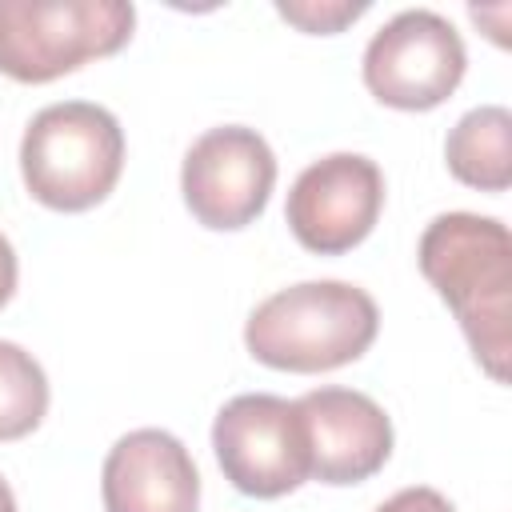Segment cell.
Returning a JSON list of instances; mask_svg holds the SVG:
<instances>
[{
  "instance_id": "obj_15",
  "label": "cell",
  "mask_w": 512,
  "mask_h": 512,
  "mask_svg": "<svg viewBox=\"0 0 512 512\" xmlns=\"http://www.w3.org/2000/svg\"><path fill=\"white\" fill-rule=\"evenodd\" d=\"M12 292H16V252H12L8 236L0 232V308L12 300Z\"/></svg>"
},
{
  "instance_id": "obj_1",
  "label": "cell",
  "mask_w": 512,
  "mask_h": 512,
  "mask_svg": "<svg viewBox=\"0 0 512 512\" xmlns=\"http://www.w3.org/2000/svg\"><path fill=\"white\" fill-rule=\"evenodd\" d=\"M420 272L456 312L480 368L508 380L512 320V236L496 216L444 212L420 236Z\"/></svg>"
},
{
  "instance_id": "obj_11",
  "label": "cell",
  "mask_w": 512,
  "mask_h": 512,
  "mask_svg": "<svg viewBox=\"0 0 512 512\" xmlns=\"http://www.w3.org/2000/svg\"><path fill=\"white\" fill-rule=\"evenodd\" d=\"M448 172L480 192H504L512 184V116L504 104L472 108L444 140Z\"/></svg>"
},
{
  "instance_id": "obj_4",
  "label": "cell",
  "mask_w": 512,
  "mask_h": 512,
  "mask_svg": "<svg viewBox=\"0 0 512 512\" xmlns=\"http://www.w3.org/2000/svg\"><path fill=\"white\" fill-rule=\"evenodd\" d=\"M136 8L128 0H0V72L48 84L128 44Z\"/></svg>"
},
{
  "instance_id": "obj_7",
  "label": "cell",
  "mask_w": 512,
  "mask_h": 512,
  "mask_svg": "<svg viewBox=\"0 0 512 512\" xmlns=\"http://www.w3.org/2000/svg\"><path fill=\"white\" fill-rule=\"evenodd\" d=\"M276 184V156L256 128L224 124L208 128L180 168V192L188 212L216 232H236L252 224Z\"/></svg>"
},
{
  "instance_id": "obj_16",
  "label": "cell",
  "mask_w": 512,
  "mask_h": 512,
  "mask_svg": "<svg viewBox=\"0 0 512 512\" xmlns=\"http://www.w3.org/2000/svg\"><path fill=\"white\" fill-rule=\"evenodd\" d=\"M0 512H16V496H12V488H8L4 476H0Z\"/></svg>"
},
{
  "instance_id": "obj_13",
  "label": "cell",
  "mask_w": 512,
  "mask_h": 512,
  "mask_svg": "<svg viewBox=\"0 0 512 512\" xmlns=\"http://www.w3.org/2000/svg\"><path fill=\"white\" fill-rule=\"evenodd\" d=\"M364 8L368 4H340V0L336 4H312V0H304V4H276V12L284 20H292V24H300L304 32H336L348 20H356Z\"/></svg>"
},
{
  "instance_id": "obj_6",
  "label": "cell",
  "mask_w": 512,
  "mask_h": 512,
  "mask_svg": "<svg viewBox=\"0 0 512 512\" xmlns=\"http://www.w3.org/2000/svg\"><path fill=\"white\" fill-rule=\"evenodd\" d=\"M468 52L460 32L432 8L396 12L364 48L368 92L404 112H428L444 104L464 80Z\"/></svg>"
},
{
  "instance_id": "obj_2",
  "label": "cell",
  "mask_w": 512,
  "mask_h": 512,
  "mask_svg": "<svg viewBox=\"0 0 512 512\" xmlns=\"http://www.w3.org/2000/svg\"><path fill=\"white\" fill-rule=\"evenodd\" d=\"M380 328L376 300L348 280H304L260 300L244 324L248 352L280 372H332L360 360Z\"/></svg>"
},
{
  "instance_id": "obj_8",
  "label": "cell",
  "mask_w": 512,
  "mask_h": 512,
  "mask_svg": "<svg viewBox=\"0 0 512 512\" xmlns=\"http://www.w3.org/2000/svg\"><path fill=\"white\" fill-rule=\"evenodd\" d=\"M384 176L376 160L360 152H332L308 164L284 204L292 236L316 256H340L356 248L380 220Z\"/></svg>"
},
{
  "instance_id": "obj_3",
  "label": "cell",
  "mask_w": 512,
  "mask_h": 512,
  "mask_svg": "<svg viewBox=\"0 0 512 512\" xmlns=\"http://www.w3.org/2000/svg\"><path fill=\"white\" fill-rule=\"evenodd\" d=\"M124 128L92 100L40 108L20 140V176L32 200L56 212L96 208L120 180Z\"/></svg>"
},
{
  "instance_id": "obj_12",
  "label": "cell",
  "mask_w": 512,
  "mask_h": 512,
  "mask_svg": "<svg viewBox=\"0 0 512 512\" xmlns=\"http://www.w3.org/2000/svg\"><path fill=\"white\" fill-rule=\"evenodd\" d=\"M48 412V376L32 352L0 340V440H20Z\"/></svg>"
},
{
  "instance_id": "obj_14",
  "label": "cell",
  "mask_w": 512,
  "mask_h": 512,
  "mask_svg": "<svg viewBox=\"0 0 512 512\" xmlns=\"http://www.w3.org/2000/svg\"><path fill=\"white\" fill-rule=\"evenodd\" d=\"M376 512H456L448 504V496H440L436 488H400L396 496H388Z\"/></svg>"
},
{
  "instance_id": "obj_10",
  "label": "cell",
  "mask_w": 512,
  "mask_h": 512,
  "mask_svg": "<svg viewBox=\"0 0 512 512\" xmlns=\"http://www.w3.org/2000/svg\"><path fill=\"white\" fill-rule=\"evenodd\" d=\"M100 492L104 512H196L200 472L172 432L136 428L108 448Z\"/></svg>"
},
{
  "instance_id": "obj_5",
  "label": "cell",
  "mask_w": 512,
  "mask_h": 512,
  "mask_svg": "<svg viewBox=\"0 0 512 512\" xmlns=\"http://www.w3.org/2000/svg\"><path fill=\"white\" fill-rule=\"evenodd\" d=\"M212 448L236 492L276 500L312 476L308 432L296 400L272 392L232 396L212 424Z\"/></svg>"
},
{
  "instance_id": "obj_9",
  "label": "cell",
  "mask_w": 512,
  "mask_h": 512,
  "mask_svg": "<svg viewBox=\"0 0 512 512\" xmlns=\"http://www.w3.org/2000/svg\"><path fill=\"white\" fill-rule=\"evenodd\" d=\"M312 476L320 484H360L392 456V420L356 388H316L300 400Z\"/></svg>"
}]
</instances>
